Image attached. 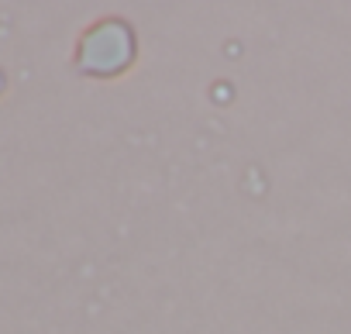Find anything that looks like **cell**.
I'll use <instances>...</instances> for the list:
<instances>
[]
</instances>
